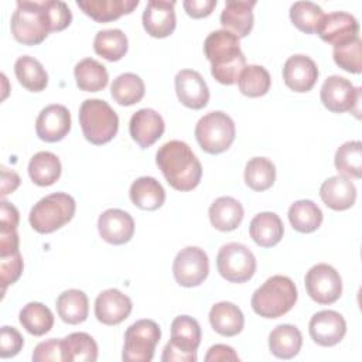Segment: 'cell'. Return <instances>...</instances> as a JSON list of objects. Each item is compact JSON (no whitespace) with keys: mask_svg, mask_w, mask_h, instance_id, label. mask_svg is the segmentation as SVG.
Here are the masks:
<instances>
[{"mask_svg":"<svg viewBox=\"0 0 362 362\" xmlns=\"http://www.w3.org/2000/svg\"><path fill=\"white\" fill-rule=\"evenodd\" d=\"M71 130V113L64 105L45 106L35 120L37 136L47 143L61 141Z\"/></svg>","mask_w":362,"mask_h":362,"instance_id":"obj_17","label":"cell"},{"mask_svg":"<svg viewBox=\"0 0 362 362\" xmlns=\"http://www.w3.org/2000/svg\"><path fill=\"white\" fill-rule=\"evenodd\" d=\"M98 230L105 242L124 245L133 238L134 221L129 212L119 208H109L99 215Z\"/></svg>","mask_w":362,"mask_h":362,"instance_id":"obj_18","label":"cell"},{"mask_svg":"<svg viewBox=\"0 0 362 362\" xmlns=\"http://www.w3.org/2000/svg\"><path fill=\"white\" fill-rule=\"evenodd\" d=\"M146 88L143 79L133 74L124 72L116 76L110 85L112 98L122 106H132L139 103L144 96Z\"/></svg>","mask_w":362,"mask_h":362,"instance_id":"obj_38","label":"cell"},{"mask_svg":"<svg viewBox=\"0 0 362 362\" xmlns=\"http://www.w3.org/2000/svg\"><path fill=\"white\" fill-rule=\"evenodd\" d=\"M61 161L51 151L35 153L28 163V175L40 187H49L61 177Z\"/></svg>","mask_w":362,"mask_h":362,"instance_id":"obj_32","label":"cell"},{"mask_svg":"<svg viewBox=\"0 0 362 362\" xmlns=\"http://www.w3.org/2000/svg\"><path fill=\"white\" fill-rule=\"evenodd\" d=\"M317 34L322 41L332 44L335 47L358 38L359 23L349 13L334 11V13L325 14Z\"/></svg>","mask_w":362,"mask_h":362,"instance_id":"obj_21","label":"cell"},{"mask_svg":"<svg viewBox=\"0 0 362 362\" xmlns=\"http://www.w3.org/2000/svg\"><path fill=\"white\" fill-rule=\"evenodd\" d=\"M307 294L318 304H332L342 294L339 273L327 263L314 264L304 279Z\"/></svg>","mask_w":362,"mask_h":362,"instance_id":"obj_12","label":"cell"},{"mask_svg":"<svg viewBox=\"0 0 362 362\" xmlns=\"http://www.w3.org/2000/svg\"><path fill=\"white\" fill-rule=\"evenodd\" d=\"M133 303L129 296L117 288H107L95 300V317L105 325H117L132 313Z\"/></svg>","mask_w":362,"mask_h":362,"instance_id":"obj_15","label":"cell"},{"mask_svg":"<svg viewBox=\"0 0 362 362\" xmlns=\"http://www.w3.org/2000/svg\"><path fill=\"white\" fill-rule=\"evenodd\" d=\"M129 48L126 34L119 28H109L98 31L93 40V49L105 59L115 62L122 59Z\"/></svg>","mask_w":362,"mask_h":362,"instance_id":"obj_39","label":"cell"},{"mask_svg":"<svg viewBox=\"0 0 362 362\" xmlns=\"http://www.w3.org/2000/svg\"><path fill=\"white\" fill-rule=\"evenodd\" d=\"M270 74L262 65H246L238 78L239 90L249 98H259L266 95L270 89Z\"/></svg>","mask_w":362,"mask_h":362,"instance_id":"obj_41","label":"cell"},{"mask_svg":"<svg viewBox=\"0 0 362 362\" xmlns=\"http://www.w3.org/2000/svg\"><path fill=\"white\" fill-rule=\"evenodd\" d=\"M174 1L150 0L143 11V27L148 35L154 38H165L175 30Z\"/></svg>","mask_w":362,"mask_h":362,"instance_id":"obj_20","label":"cell"},{"mask_svg":"<svg viewBox=\"0 0 362 362\" xmlns=\"http://www.w3.org/2000/svg\"><path fill=\"white\" fill-rule=\"evenodd\" d=\"M24 269V262L20 250L0 256V280L3 286V291H6V287L16 283Z\"/></svg>","mask_w":362,"mask_h":362,"instance_id":"obj_45","label":"cell"},{"mask_svg":"<svg viewBox=\"0 0 362 362\" xmlns=\"http://www.w3.org/2000/svg\"><path fill=\"white\" fill-rule=\"evenodd\" d=\"M308 332L315 344L321 346H334L344 339L346 334V322L338 311L322 310L311 317Z\"/></svg>","mask_w":362,"mask_h":362,"instance_id":"obj_14","label":"cell"},{"mask_svg":"<svg viewBox=\"0 0 362 362\" xmlns=\"http://www.w3.org/2000/svg\"><path fill=\"white\" fill-rule=\"evenodd\" d=\"M75 199L66 192H54L41 198L30 211L28 221L38 233H51L66 225L75 215Z\"/></svg>","mask_w":362,"mask_h":362,"instance_id":"obj_6","label":"cell"},{"mask_svg":"<svg viewBox=\"0 0 362 362\" xmlns=\"http://www.w3.org/2000/svg\"><path fill=\"white\" fill-rule=\"evenodd\" d=\"M324 17L322 8L313 1H296L290 7L291 23L305 34L317 33Z\"/></svg>","mask_w":362,"mask_h":362,"instance_id":"obj_43","label":"cell"},{"mask_svg":"<svg viewBox=\"0 0 362 362\" xmlns=\"http://www.w3.org/2000/svg\"><path fill=\"white\" fill-rule=\"evenodd\" d=\"M64 362H95L98 344L86 332H72L62 338Z\"/></svg>","mask_w":362,"mask_h":362,"instance_id":"obj_36","label":"cell"},{"mask_svg":"<svg viewBox=\"0 0 362 362\" xmlns=\"http://www.w3.org/2000/svg\"><path fill=\"white\" fill-rule=\"evenodd\" d=\"M303 345L300 329L291 324H280L269 334L270 352L280 359L294 358Z\"/></svg>","mask_w":362,"mask_h":362,"instance_id":"obj_30","label":"cell"},{"mask_svg":"<svg viewBox=\"0 0 362 362\" xmlns=\"http://www.w3.org/2000/svg\"><path fill=\"white\" fill-rule=\"evenodd\" d=\"M256 6L255 0H229L226 1L221 13V24L223 30L230 31L238 38L249 35L253 28V7Z\"/></svg>","mask_w":362,"mask_h":362,"instance_id":"obj_23","label":"cell"},{"mask_svg":"<svg viewBox=\"0 0 362 362\" xmlns=\"http://www.w3.org/2000/svg\"><path fill=\"white\" fill-rule=\"evenodd\" d=\"M18 221H20V214L17 208L8 201L3 199L0 205V229L17 230Z\"/></svg>","mask_w":362,"mask_h":362,"instance_id":"obj_50","label":"cell"},{"mask_svg":"<svg viewBox=\"0 0 362 362\" xmlns=\"http://www.w3.org/2000/svg\"><path fill=\"white\" fill-rule=\"evenodd\" d=\"M55 307L59 318L71 325L83 322L89 314L88 296L78 288L62 291L57 298Z\"/></svg>","mask_w":362,"mask_h":362,"instance_id":"obj_31","label":"cell"},{"mask_svg":"<svg viewBox=\"0 0 362 362\" xmlns=\"http://www.w3.org/2000/svg\"><path fill=\"white\" fill-rule=\"evenodd\" d=\"M132 202L144 211H156L163 206L165 201V191L163 185L153 177H139L129 189Z\"/></svg>","mask_w":362,"mask_h":362,"instance_id":"obj_29","label":"cell"},{"mask_svg":"<svg viewBox=\"0 0 362 362\" xmlns=\"http://www.w3.org/2000/svg\"><path fill=\"white\" fill-rule=\"evenodd\" d=\"M14 74L18 82L30 92H41L48 85V74L34 57H18L14 62Z\"/></svg>","mask_w":362,"mask_h":362,"instance_id":"obj_34","label":"cell"},{"mask_svg":"<svg viewBox=\"0 0 362 362\" xmlns=\"http://www.w3.org/2000/svg\"><path fill=\"white\" fill-rule=\"evenodd\" d=\"M236 134V127L229 115L214 110L204 115L195 126V139L199 147L209 154H221L226 151Z\"/></svg>","mask_w":362,"mask_h":362,"instance_id":"obj_8","label":"cell"},{"mask_svg":"<svg viewBox=\"0 0 362 362\" xmlns=\"http://www.w3.org/2000/svg\"><path fill=\"white\" fill-rule=\"evenodd\" d=\"M24 345L23 335L14 328L4 325L0 331V356L3 359L16 356Z\"/></svg>","mask_w":362,"mask_h":362,"instance_id":"obj_48","label":"cell"},{"mask_svg":"<svg viewBox=\"0 0 362 362\" xmlns=\"http://www.w3.org/2000/svg\"><path fill=\"white\" fill-rule=\"evenodd\" d=\"M175 92L178 100L194 110H199L208 105L209 89L202 75L194 69H181L175 75Z\"/></svg>","mask_w":362,"mask_h":362,"instance_id":"obj_19","label":"cell"},{"mask_svg":"<svg viewBox=\"0 0 362 362\" xmlns=\"http://www.w3.org/2000/svg\"><path fill=\"white\" fill-rule=\"evenodd\" d=\"M297 297L294 281L287 276L276 274L255 290L250 305L253 311L263 318H279L293 308Z\"/></svg>","mask_w":362,"mask_h":362,"instance_id":"obj_3","label":"cell"},{"mask_svg":"<svg viewBox=\"0 0 362 362\" xmlns=\"http://www.w3.org/2000/svg\"><path fill=\"white\" fill-rule=\"evenodd\" d=\"M18 246H20V240H18L17 230L0 229V256H6L20 250Z\"/></svg>","mask_w":362,"mask_h":362,"instance_id":"obj_52","label":"cell"},{"mask_svg":"<svg viewBox=\"0 0 362 362\" xmlns=\"http://www.w3.org/2000/svg\"><path fill=\"white\" fill-rule=\"evenodd\" d=\"M201 327L189 315H178L171 322V339L163 349V362H195L201 344Z\"/></svg>","mask_w":362,"mask_h":362,"instance_id":"obj_7","label":"cell"},{"mask_svg":"<svg viewBox=\"0 0 362 362\" xmlns=\"http://www.w3.org/2000/svg\"><path fill=\"white\" fill-rule=\"evenodd\" d=\"M320 98L322 105L334 113L355 112L358 116L361 89L355 88L351 81L344 76H328L321 86Z\"/></svg>","mask_w":362,"mask_h":362,"instance_id":"obj_13","label":"cell"},{"mask_svg":"<svg viewBox=\"0 0 362 362\" xmlns=\"http://www.w3.org/2000/svg\"><path fill=\"white\" fill-rule=\"evenodd\" d=\"M334 164L339 175L346 178L362 177V143L359 140H351L338 147Z\"/></svg>","mask_w":362,"mask_h":362,"instance_id":"obj_40","label":"cell"},{"mask_svg":"<svg viewBox=\"0 0 362 362\" xmlns=\"http://www.w3.org/2000/svg\"><path fill=\"white\" fill-rule=\"evenodd\" d=\"M76 86L85 92H99L106 88L109 75L106 66L93 58L81 59L74 69Z\"/></svg>","mask_w":362,"mask_h":362,"instance_id":"obj_33","label":"cell"},{"mask_svg":"<svg viewBox=\"0 0 362 362\" xmlns=\"http://www.w3.org/2000/svg\"><path fill=\"white\" fill-rule=\"evenodd\" d=\"M204 54L211 62L212 76L222 85H233L246 66V57L240 49L239 38L226 30L208 34L204 41Z\"/></svg>","mask_w":362,"mask_h":362,"instance_id":"obj_2","label":"cell"},{"mask_svg":"<svg viewBox=\"0 0 362 362\" xmlns=\"http://www.w3.org/2000/svg\"><path fill=\"white\" fill-rule=\"evenodd\" d=\"M33 361L34 362H64V348L62 339L51 338L47 341L40 342L33 351Z\"/></svg>","mask_w":362,"mask_h":362,"instance_id":"obj_47","label":"cell"},{"mask_svg":"<svg viewBox=\"0 0 362 362\" xmlns=\"http://www.w3.org/2000/svg\"><path fill=\"white\" fill-rule=\"evenodd\" d=\"M318 74L317 64L303 54L288 57L283 65V79L286 86L298 93L311 90L318 79Z\"/></svg>","mask_w":362,"mask_h":362,"instance_id":"obj_16","label":"cell"},{"mask_svg":"<svg viewBox=\"0 0 362 362\" xmlns=\"http://www.w3.org/2000/svg\"><path fill=\"white\" fill-rule=\"evenodd\" d=\"M13 37L24 45L41 44L51 33L45 3L33 0L17 1L10 23Z\"/></svg>","mask_w":362,"mask_h":362,"instance_id":"obj_4","label":"cell"},{"mask_svg":"<svg viewBox=\"0 0 362 362\" xmlns=\"http://www.w3.org/2000/svg\"><path fill=\"white\" fill-rule=\"evenodd\" d=\"M288 221L297 232L311 233L322 223V211L311 199H300L290 205Z\"/></svg>","mask_w":362,"mask_h":362,"instance_id":"obj_35","label":"cell"},{"mask_svg":"<svg viewBox=\"0 0 362 362\" xmlns=\"http://www.w3.org/2000/svg\"><path fill=\"white\" fill-rule=\"evenodd\" d=\"M209 259L204 249L187 246L181 249L173 263L175 281L182 287H197L208 277Z\"/></svg>","mask_w":362,"mask_h":362,"instance_id":"obj_11","label":"cell"},{"mask_svg":"<svg viewBox=\"0 0 362 362\" xmlns=\"http://www.w3.org/2000/svg\"><path fill=\"white\" fill-rule=\"evenodd\" d=\"M332 57L335 64L351 74L362 72V41L355 38L352 41L335 45L332 49Z\"/></svg>","mask_w":362,"mask_h":362,"instance_id":"obj_44","label":"cell"},{"mask_svg":"<svg viewBox=\"0 0 362 362\" xmlns=\"http://www.w3.org/2000/svg\"><path fill=\"white\" fill-rule=\"evenodd\" d=\"M164 129L165 124L161 115L148 107L134 112L129 122L130 136L141 148L153 146L163 136Z\"/></svg>","mask_w":362,"mask_h":362,"instance_id":"obj_22","label":"cell"},{"mask_svg":"<svg viewBox=\"0 0 362 362\" xmlns=\"http://www.w3.org/2000/svg\"><path fill=\"white\" fill-rule=\"evenodd\" d=\"M156 164L167 182L177 191H191L198 187L202 165L191 147L181 140L164 143L156 153Z\"/></svg>","mask_w":362,"mask_h":362,"instance_id":"obj_1","label":"cell"},{"mask_svg":"<svg viewBox=\"0 0 362 362\" xmlns=\"http://www.w3.org/2000/svg\"><path fill=\"white\" fill-rule=\"evenodd\" d=\"M249 233L253 242L260 247H272L281 240L284 226L277 214L260 212L250 221Z\"/></svg>","mask_w":362,"mask_h":362,"instance_id":"obj_28","label":"cell"},{"mask_svg":"<svg viewBox=\"0 0 362 362\" xmlns=\"http://www.w3.org/2000/svg\"><path fill=\"white\" fill-rule=\"evenodd\" d=\"M76 6L92 20L109 23L130 14L139 6V0H76Z\"/></svg>","mask_w":362,"mask_h":362,"instance_id":"obj_25","label":"cell"},{"mask_svg":"<svg viewBox=\"0 0 362 362\" xmlns=\"http://www.w3.org/2000/svg\"><path fill=\"white\" fill-rule=\"evenodd\" d=\"M79 124L85 139L96 146L109 143L119 130V117L102 99H86L79 107Z\"/></svg>","mask_w":362,"mask_h":362,"instance_id":"obj_5","label":"cell"},{"mask_svg":"<svg viewBox=\"0 0 362 362\" xmlns=\"http://www.w3.org/2000/svg\"><path fill=\"white\" fill-rule=\"evenodd\" d=\"M276 181V167L266 157H253L245 165V182L253 191H266Z\"/></svg>","mask_w":362,"mask_h":362,"instance_id":"obj_42","label":"cell"},{"mask_svg":"<svg viewBox=\"0 0 362 362\" xmlns=\"http://www.w3.org/2000/svg\"><path fill=\"white\" fill-rule=\"evenodd\" d=\"M161 338V329L153 320H139L124 332L122 359L124 362H150Z\"/></svg>","mask_w":362,"mask_h":362,"instance_id":"obj_9","label":"cell"},{"mask_svg":"<svg viewBox=\"0 0 362 362\" xmlns=\"http://www.w3.org/2000/svg\"><path fill=\"white\" fill-rule=\"evenodd\" d=\"M44 3L51 25V33L65 30L72 21V13L68 4L59 0H44Z\"/></svg>","mask_w":362,"mask_h":362,"instance_id":"obj_46","label":"cell"},{"mask_svg":"<svg viewBox=\"0 0 362 362\" xmlns=\"http://www.w3.org/2000/svg\"><path fill=\"white\" fill-rule=\"evenodd\" d=\"M209 324L222 337L238 335L245 325L242 310L230 301H221L209 310Z\"/></svg>","mask_w":362,"mask_h":362,"instance_id":"obj_26","label":"cell"},{"mask_svg":"<svg viewBox=\"0 0 362 362\" xmlns=\"http://www.w3.org/2000/svg\"><path fill=\"white\" fill-rule=\"evenodd\" d=\"M320 197L328 208L334 211H345L355 204L356 188L349 178L334 175L321 184Z\"/></svg>","mask_w":362,"mask_h":362,"instance_id":"obj_24","label":"cell"},{"mask_svg":"<svg viewBox=\"0 0 362 362\" xmlns=\"http://www.w3.org/2000/svg\"><path fill=\"white\" fill-rule=\"evenodd\" d=\"M221 361H239V355L229 345L215 344L208 349L205 355V362H221Z\"/></svg>","mask_w":362,"mask_h":362,"instance_id":"obj_51","label":"cell"},{"mask_svg":"<svg viewBox=\"0 0 362 362\" xmlns=\"http://www.w3.org/2000/svg\"><path fill=\"white\" fill-rule=\"evenodd\" d=\"M243 215L242 204L232 197L216 198L208 211L211 225L221 232L235 230L240 225Z\"/></svg>","mask_w":362,"mask_h":362,"instance_id":"obj_27","label":"cell"},{"mask_svg":"<svg viewBox=\"0 0 362 362\" xmlns=\"http://www.w3.org/2000/svg\"><path fill=\"white\" fill-rule=\"evenodd\" d=\"M219 274L230 283H245L256 272V257L252 250L238 242L223 245L216 256Z\"/></svg>","mask_w":362,"mask_h":362,"instance_id":"obj_10","label":"cell"},{"mask_svg":"<svg viewBox=\"0 0 362 362\" xmlns=\"http://www.w3.org/2000/svg\"><path fill=\"white\" fill-rule=\"evenodd\" d=\"M20 181L21 180L16 171L1 167V197L14 192L20 185Z\"/></svg>","mask_w":362,"mask_h":362,"instance_id":"obj_53","label":"cell"},{"mask_svg":"<svg viewBox=\"0 0 362 362\" xmlns=\"http://www.w3.org/2000/svg\"><path fill=\"white\" fill-rule=\"evenodd\" d=\"M184 10L192 18L208 17L216 7V0H185Z\"/></svg>","mask_w":362,"mask_h":362,"instance_id":"obj_49","label":"cell"},{"mask_svg":"<svg viewBox=\"0 0 362 362\" xmlns=\"http://www.w3.org/2000/svg\"><path fill=\"white\" fill-rule=\"evenodd\" d=\"M18 320L23 328L34 337H41L49 332L54 325V315L51 310L38 301L25 304L20 311Z\"/></svg>","mask_w":362,"mask_h":362,"instance_id":"obj_37","label":"cell"}]
</instances>
